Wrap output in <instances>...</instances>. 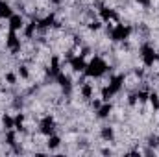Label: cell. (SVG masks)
I'll return each instance as SVG.
<instances>
[{
    "instance_id": "1",
    "label": "cell",
    "mask_w": 159,
    "mask_h": 157,
    "mask_svg": "<svg viewBox=\"0 0 159 157\" xmlns=\"http://www.w3.org/2000/svg\"><path fill=\"white\" fill-rule=\"evenodd\" d=\"M109 65L100 57V56H93L89 61H87V67H85V76L89 79H100L102 76H106L109 72Z\"/></svg>"
},
{
    "instance_id": "2",
    "label": "cell",
    "mask_w": 159,
    "mask_h": 157,
    "mask_svg": "<svg viewBox=\"0 0 159 157\" xmlns=\"http://www.w3.org/2000/svg\"><path fill=\"white\" fill-rule=\"evenodd\" d=\"M139 57H141V63L148 69V70H152L154 69V65L157 63V48L152 44V43H143L141 46H139Z\"/></svg>"
},
{
    "instance_id": "3",
    "label": "cell",
    "mask_w": 159,
    "mask_h": 157,
    "mask_svg": "<svg viewBox=\"0 0 159 157\" xmlns=\"http://www.w3.org/2000/svg\"><path fill=\"white\" fill-rule=\"evenodd\" d=\"M131 34H133V26H129V24H115L113 28H111V32L107 34L113 43H124V41L131 39Z\"/></svg>"
},
{
    "instance_id": "4",
    "label": "cell",
    "mask_w": 159,
    "mask_h": 157,
    "mask_svg": "<svg viewBox=\"0 0 159 157\" xmlns=\"http://www.w3.org/2000/svg\"><path fill=\"white\" fill-rule=\"evenodd\" d=\"M57 129V124H56V118L52 115H44L43 118H39V124H37V131H39L43 137H48L52 133H56Z\"/></svg>"
},
{
    "instance_id": "5",
    "label": "cell",
    "mask_w": 159,
    "mask_h": 157,
    "mask_svg": "<svg viewBox=\"0 0 159 157\" xmlns=\"http://www.w3.org/2000/svg\"><path fill=\"white\" fill-rule=\"evenodd\" d=\"M24 24H26V17H24L22 13H19V11H15V13L7 19V28L13 30V32H22Z\"/></svg>"
},
{
    "instance_id": "6",
    "label": "cell",
    "mask_w": 159,
    "mask_h": 157,
    "mask_svg": "<svg viewBox=\"0 0 159 157\" xmlns=\"http://www.w3.org/2000/svg\"><path fill=\"white\" fill-rule=\"evenodd\" d=\"M113 111H115V105L111 102H104L96 111H94V117L98 120H107V118L113 117Z\"/></svg>"
},
{
    "instance_id": "7",
    "label": "cell",
    "mask_w": 159,
    "mask_h": 157,
    "mask_svg": "<svg viewBox=\"0 0 159 157\" xmlns=\"http://www.w3.org/2000/svg\"><path fill=\"white\" fill-rule=\"evenodd\" d=\"M69 65H70V69H72L74 74H83V72H85V67H87V59L78 54V56H74L72 59H69Z\"/></svg>"
},
{
    "instance_id": "8",
    "label": "cell",
    "mask_w": 159,
    "mask_h": 157,
    "mask_svg": "<svg viewBox=\"0 0 159 157\" xmlns=\"http://www.w3.org/2000/svg\"><path fill=\"white\" fill-rule=\"evenodd\" d=\"M100 139L104 141V142H115V139H117V133H115V128L111 126V124H106V126H102L100 128Z\"/></svg>"
},
{
    "instance_id": "9",
    "label": "cell",
    "mask_w": 159,
    "mask_h": 157,
    "mask_svg": "<svg viewBox=\"0 0 159 157\" xmlns=\"http://www.w3.org/2000/svg\"><path fill=\"white\" fill-rule=\"evenodd\" d=\"M44 144H46V150H50V152H56V150H57V148L63 144V139H61L57 133H52V135H48V137H46Z\"/></svg>"
},
{
    "instance_id": "10",
    "label": "cell",
    "mask_w": 159,
    "mask_h": 157,
    "mask_svg": "<svg viewBox=\"0 0 159 157\" xmlns=\"http://www.w3.org/2000/svg\"><path fill=\"white\" fill-rule=\"evenodd\" d=\"M15 72L19 74V79H22V81H30V79H32V69H30L24 61H20V63L15 67Z\"/></svg>"
},
{
    "instance_id": "11",
    "label": "cell",
    "mask_w": 159,
    "mask_h": 157,
    "mask_svg": "<svg viewBox=\"0 0 159 157\" xmlns=\"http://www.w3.org/2000/svg\"><path fill=\"white\" fill-rule=\"evenodd\" d=\"M13 13H15L13 4H9V2H6V0H0V19H2V20H7Z\"/></svg>"
},
{
    "instance_id": "12",
    "label": "cell",
    "mask_w": 159,
    "mask_h": 157,
    "mask_svg": "<svg viewBox=\"0 0 159 157\" xmlns=\"http://www.w3.org/2000/svg\"><path fill=\"white\" fill-rule=\"evenodd\" d=\"M0 128H2V131L15 129V118L11 117L9 113H4V115L0 117Z\"/></svg>"
},
{
    "instance_id": "13",
    "label": "cell",
    "mask_w": 159,
    "mask_h": 157,
    "mask_svg": "<svg viewBox=\"0 0 159 157\" xmlns=\"http://www.w3.org/2000/svg\"><path fill=\"white\" fill-rule=\"evenodd\" d=\"M148 105L152 107V111L154 113H157L159 111V92L157 91H150V94H148Z\"/></svg>"
},
{
    "instance_id": "14",
    "label": "cell",
    "mask_w": 159,
    "mask_h": 157,
    "mask_svg": "<svg viewBox=\"0 0 159 157\" xmlns=\"http://www.w3.org/2000/svg\"><path fill=\"white\" fill-rule=\"evenodd\" d=\"M4 81H6L9 87H15V85L19 83V74H17L15 70H7V72L4 74Z\"/></svg>"
},
{
    "instance_id": "15",
    "label": "cell",
    "mask_w": 159,
    "mask_h": 157,
    "mask_svg": "<svg viewBox=\"0 0 159 157\" xmlns=\"http://www.w3.org/2000/svg\"><path fill=\"white\" fill-rule=\"evenodd\" d=\"M146 146H150V148H159V135H148L146 137Z\"/></svg>"
},
{
    "instance_id": "16",
    "label": "cell",
    "mask_w": 159,
    "mask_h": 157,
    "mask_svg": "<svg viewBox=\"0 0 159 157\" xmlns=\"http://www.w3.org/2000/svg\"><path fill=\"white\" fill-rule=\"evenodd\" d=\"M139 6H143V7H150L152 6V0H135Z\"/></svg>"
}]
</instances>
